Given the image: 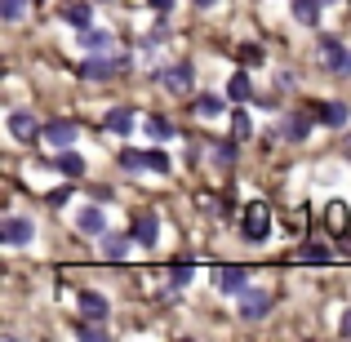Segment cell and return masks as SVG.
Returning a JSON list of instances; mask_svg holds the SVG:
<instances>
[{"mask_svg": "<svg viewBox=\"0 0 351 342\" xmlns=\"http://www.w3.org/2000/svg\"><path fill=\"white\" fill-rule=\"evenodd\" d=\"M316 49H320V62H325L334 76H351V49L338 40V36H320Z\"/></svg>", "mask_w": 351, "mask_h": 342, "instance_id": "obj_1", "label": "cell"}, {"mask_svg": "<svg viewBox=\"0 0 351 342\" xmlns=\"http://www.w3.org/2000/svg\"><path fill=\"white\" fill-rule=\"evenodd\" d=\"M40 138H45L49 147H58V151H67V147L76 143V120H67V116H58V120H45Z\"/></svg>", "mask_w": 351, "mask_h": 342, "instance_id": "obj_2", "label": "cell"}, {"mask_svg": "<svg viewBox=\"0 0 351 342\" xmlns=\"http://www.w3.org/2000/svg\"><path fill=\"white\" fill-rule=\"evenodd\" d=\"M267 231H271V214H267V205H249L245 218H240V236H245V240H267Z\"/></svg>", "mask_w": 351, "mask_h": 342, "instance_id": "obj_3", "label": "cell"}, {"mask_svg": "<svg viewBox=\"0 0 351 342\" xmlns=\"http://www.w3.org/2000/svg\"><path fill=\"white\" fill-rule=\"evenodd\" d=\"M32 236H36V227H32V218H23V214H9L5 223H0V240L5 245H32Z\"/></svg>", "mask_w": 351, "mask_h": 342, "instance_id": "obj_4", "label": "cell"}, {"mask_svg": "<svg viewBox=\"0 0 351 342\" xmlns=\"http://www.w3.org/2000/svg\"><path fill=\"white\" fill-rule=\"evenodd\" d=\"M214 284L223 293H236L240 298V293L249 289V267H214Z\"/></svg>", "mask_w": 351, "mask_h": 342, "instance_id": "obj_5", "label": "cell"}, {"mask_svg": "<svg viewBox=\"0 0 351 342\" xmlns=\"http://www.w3.org/2000/svg\"><path fill=\"white\" fill-rule=\"evenodd\" d=\"M267 311H271V293H263V289L249 284V289L240 293V320H263Z\"/></svg>", "mask_w": 351, "mask_h": 342, "instance_id": "obj_6", "label": "cell"}, {"mask_svg": "<svg viewBox=\"0 0 351 342\" xmlns=\"http://www.w3.org/2000/svg\"><path fill=\"white\" fill-rule=\"evenodd\" d=\"M120 67H125V58H107V53H94V58L80 62V76H85V80H107V76H116Z\"/></svg>", "mask_w": 351, "mask_h": 342, "instance_id": "obj_7", "label": "cell"}, {"mask_svg": "<svg viewBox=\"0 0 351 342\" xmlns=\"http://www.w3.org/2000/svg\"><path fill=\"white\" fill-rule=\"evenodd\" d=\"M129 236H134L143 249H152V245H156V236H160V218H156L152 209H143V214L134 218V231H129Z\"/></svg>", "mask_w": 351, "mask_h": 342, "instance_id": "obj_8", "label": "cell"}, {"mask_svg": "<svg viewBox=\"0 0 351 342\" xmlns=\"http://www.w3.org/2000/svg\"><path fill=\"white\" fill-rule=\"evenodd\" d=\"M76 307H80V320H107V298L103 293H94V289H80L76 293Z\"/></svg>", "mask_w": 351, "mask_h": 342, "instance_id": "obj_9", "label": "cell"}, {"mask_svg": "<svg viewBox=\"0 0 351 342\" xmlns=\"http://www.w3.org/2000/svg\"><path fill=\"white\" fill-rule=\"evenodd\" d=\"M165 89L169 94H191V80H196V71H191V62H173L169 71H165Z\"/></svg>", "mask_w": 351, "mask_h": 342, "instance_id": "obj_10", "label": "cell"}, {"mask_svg": "<svg viewBox=\"0 0 351 342\" xmlns=\"http://www.w3.org/2000/svg\"><path fill=\"white\" fill-rule=\"evenodd\" d=\"M311 116L320 120V125H329V129H343L347 125V103H334V98H329V103H311Z\"/></svg>", "mask_w": 351, "mask_h": 342, "instance_id": "obj_11", "label": "cell"}, {"mask_svg": "<svg viewBox=\"0 0 351 342\" xmlns=\"http://www.w3.org/2000/svg\"><path fill=\"white\" fill-rule=\"evenodd\" d=\"M76 227L85 231V236H103V231H107V214H103V205H98V200H94V205H85V209L76 214Z\"/></svg>", "mask_w": 351, "mask_h": 342, "instance_id": "obj_12", "label": "cell"}, {"mask_svg": "<svg viewBox=\"0 0 351 342\" xmlns=\"http://www.w3.org/2000/svg\"><path fill=\"white\" fill-rule=\"evenodd\" d=\"M311 112H289L285 116V143H307V134H311Z\"/></svg>", "mask_w": 351, "mask_h": 342, "instance_id": "obj_13", "label": "cell"}, {"mask_svg": "<svg viewBox=\"0 0 351 342\" xmlns=\"http://www.w3.org/2000/svg\"><path fill=\"white\" fill-rule=\"evenodd\" d=\"M40 129H45V125H36V116H32V112H9V134H14V138L32 143Z\"/></svg>", "mask_w": 351, "mask_h": 342, "instance_id": "obj_14", "label": "cell"}, {"mask_svg": "<svg viewBox=\"0 0 351 342\" xmlns=\"http://www.w3.org/2000/svg\"><path fill=\"white\" fill-rule=\"evenodd\" d=\"M80 45H85L89 53H107L112 49V32H107V27H80Z\"/></svg>", "mask_w": 351, "mask_h": 342, "instance_id": "obj_15", "label": "cell"}, {"mask_svg": "<svg viewBox=\"0 0 351 342\" xmlns=\"http://www.w3.org/2000/svg\"><path fill=\"white\" fill-rule=\"evenodd\" d=\"M325 227L334 231V236H347V231H351V218H347L343 200H329V205H325Z\"/></svg>", "mask_w": 351, "mask_h": 342, "instance_id": "obj_16", "label": "cell"}, {"mask_svg": "<svg viewBox=\"0 0 351 342\" xmlns=\"http://www.w3.org/2000/svg\"><path fill=\"white\" fill-rule=\"evenodd\" d=\"M107 134H116V138H125L129 129H134V112H129V107H112V112H107Z\"/></svg>", "mask_w": 351, "mask_h": 342, "instance_id": "obj_17", "label": "cell"}, {"mask_svg": "<svg viewBox=\"0 0 351 342\" xmlns=\"http://www.w3.org/2000/svg\"><path fill=\"white\" fill-rule=\"evenodd\" d=\"M129 240H134V236H107V231H103V258H107V262H125V258H129Z\"/></svg>", "mask_w": 351, "mask_h": 342, "instance_id": "obj_18", "label": "cell"}, {"mask_svg": "<svg viewBox=\"0 0 351 342\" xmlns=\"http://www.w3.org/2000/svg\"><path fill=\"white\" fill-rule=\"evenodd\" d=\"M53 169H58V173H67V178H85V160H80L76 151H62L58 160H53Z\"/></svg>", "mask_w": 351, "mask_h": 342, "instance_id": "obj_19", "label": "cell"}, {"mask_svg": "<svg viewBox=\"0 0 351 342\" xmlns=\"http://www.w3.org/2000/svg\"><path fill=\"white\" fill-rule=\"evenodd\" d=\"M293 18L302 27H316L320 23V0H293Z\"/></svg>", "mask_w": 351, "mask_h": 342, "instance_id": "obj_20", "label": "cell"}, {"mask_svg": "<svg viewBox=\"0 0 351 342\" xmlns=\"http://www.w3.org/2000/svg\"><path fill=\"white\" fill-rule=\"evenodd\" d=\"M227 98H232V103H249V98H254V80H249L245 71H240V76H232V85H227Z\"/></svg>", "mask_w": 351, "mask_h": 342, "instance_id": "obj_21", "label": "cell"}, {"mask_svg": "<svg viewBox=\"0 0 351 342\" xmlns=\"http://www.w3.org/2000/svg\"><path fill=\"white\" fill-rule=\"evenodd\" d=\"M191 112H196V116H205V120H214V116H223L227 107H223V98H218V94H200Z\"/></svg>", "mask_w": 351, "mask_h": 342, "instance_id": "obj_22", "label": "cell"}, {"mask_svg": "<svg viewBox=\"0 0 351 342\" xmlns=\"http://www.w3.org/2000/svg\"><path fill=\"white\" fill-rule=\"evenodd\" d=\"M89 14H94V9H89V0H76V5H62V18H67L71 27H89Z\"/></svg>", "mask_w": 351, "mask_h": 342, "instance_id": "obj_23", "label": "cell"}, {"mask_svg": "<svg viewBox=\"0 0 351 342\" xmlns=\"http://www.w3.org/2000/svg\"><path fill=\"white\" fill-rule=\"evenodd\" d=\"M76 338H85V342H103V338H107V329L98 325V320H85V325H76Z\"/></svg>", "mask_w": 351, "mask_h": 342, "instance_id": "obj_24", "label": "cell"}, {"mask_svg": "<svg viewBox=\"0 0 351 342\" xmlns=\"http://www.w3.org/2000/svg\"><path fill=\"white\" fill-rule=\"evenodd\" d=\"M147 134H152L156 143H165V138H169L173 129H169V120H165V116H147Z\"/></svg>", "mask_w": 351, "mask_h": 342, "instance_id": "obj_25", "label": "cell"}, {"mask_svg": "<svg viewBox=\"0 0 351 342\" xmlns=\"http://www.w3.org/2000/svg\"><path fill=\"white\" fill-rule=\"evenodd\" d=\"M120 164H125V169H147V151H134V147H125V151H120Z\"/></svg>", "mask_w": 351, "mask_h": 342, "instance_id": "obj_26", "label": "cell"}, {"mask_svg": "<svg viewBox=\"0 0 351 342\" xmlns=\"http://www.w3.org/2000/svg\"><path fill=\"white\" fill-rule=\"evenodd\" d=\"M191 271H196L191 262H173V267H169V280H173V289H182V284H191Z\"/></svg>", "mask_w": 351, "mask_h": 342, "instance_id": "obj_27", "label": "cell"}, {"mask_svg": "<svg viewBox=\"0 0 351 342\" xmlns=\"http://www.w3.org/2000/svg\"><path fill=\"white\" fill-rule=\"evenodd\" d=\"M23 9H27V0H0V18H5V23H18Z\"/></svg>", "mask_w": 351, "mask_h": 342, "instance_id": "obj_28", "label": "cell"}, {"mask_svg": "<svg viewBox=\"0 0 351 342\" xmlns=\"http://www.w3.org/2000/svg\"><path fill=\"white\" fill-rule=\"evenodd\" d=\"M232 134H236V143L254 134V125H249V112H236V116H232Z\"/></svg>", "mask_w": 351, "mask_h": 342, "instance_id": "obj_29", "label": "cell"}, {"mask_svg": "<svg viewBox=\"0 0 351 342\" xmlns=\"http://www.w3.org/2000/svg\"><path fill=\"white\" fill-rule=\"evenodd\" d=\"M147 169L152 173H169V156L165 151H147Z\"/></svg>", "mask_w": 351, "mask_h": 342, "instance_id": "obj_30", "label": "cell"}, {"mask_svg": "<svg viewBox=\"0 0 351 342\" xmlns=\"http://www.w3.org/2000/svg\"><path fill=\"white\" fill-rule=\"evenodd\" d=\"M240 62H245V67H258V62H263V49H258V45H245V49H240Z\"/></svg>", "mask_w": 351, "mask_h": 342, "instance_id": "obj_31", "label": "cell"}, {"mask_svg": "<svg viewBox=\"0 0 351 342\" xmlns=\"http://www.w3.org/2000/svg\"><path fill=\"white\" fill-rule=\"evenodd\" d=\"M214 160H218V164H223V169H227V164L236 160V143H223V147H218V151H214Z\"/></svg>", "mask_w": 351, "mask_h": 342, "instance_id": "obj_32", "label": "cell"}, {"mask_svg": "<svg viewBox=\"0 0 351 342\" xmlns=\"http://www.w3.org/2000/svg\"><path fill=\"white\" fill-rule=\"evenodd\" d=\"M302 262H329V249H302Z\"/></svg>", "mask_w": 351, "mask_h": 342, "instance_id": "obj_33", "label": "cell"}, {"mask_svg": "<svg viewBox=\"0 0 351 342\" xmlns=\"http://www.w3.org/2000/svg\"><path fill=\"white\" fill-rule=\"evenodd\" d=\"M338 334L351 338V311H343V320H338Z\"/></svg>", "mask_w": 351, "mask_h": 342, "instance_id": "obj_34", "label": "cell"}, {"mask_svg": "<svg viewBox=\"0 0 351 342\" xmlns=\"http://www.w3.org/2000/svg\"><path fill=\"white\" fill-rule=\"evenodd\" d=\"M147 5H152V9H156V14H165V9H169V5H173V0H147Z\"/></svg>", "mask_w": 351, "mask_h": 342, "instance_id": "obj_35", "label": "cell"}, {"mask_svg": "<svg viewBox=\"0 0 351 342\" xmlns=\"http://www.w3.org/2000/svg\"><path fill=\"white\" fill-rule=\"evenodd\" d=\"M196 5H200V9H209V5H214V0H196Z\"/></svg>", "mask_w": 351, "mask_h": 342, "instance_id": "obj_36", "label": "cell"}, {"mask_svg": "<svg viewBox=\"0 0 351 342\" xmlns=\"http://www.w3.org/2000/svg\"><path fill=\"white\" fill-rule=\"evenodd\" d=\"M343 151H347V156H351V138H347V143H343Z\"/></svg>", "mask_w": 351, "mask_h": 342, "instance_id": "obj_37", "label": "cell"}, {"mask_svg": "<svg viewBox=\"0 0 351 342\" xmlns=\"http://www.w3.org/2000/svg\"><path fill=\"white\" fill-rule=\"evenodd\" d=\"M320 5H334V0H320Z\"/></svg>", "mask_w": 351, "mask_h": 342, "instance_id": "obj_38", "label": "cell"}]
</instances>
